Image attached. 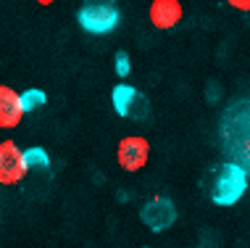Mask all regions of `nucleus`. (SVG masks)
I'll use <instances>...</instances> for the list:
<instances>
[{
  "label": "nucleus",
  "instance_id": "f257e3e1",
  "mask_svg": "<svg viewBox=\"0 0 250 248\" xmlns=\"http://www.w3.org/2000/svg\"><path fill=\"white\" fill-rule=\"evenodd\" d=\"M248 190V172L240 164H221L211 177V201L219 206H232Z\"/></svg>",
  "mask_w": 250,
  "mask_h": 248
},
{
  "label": "nucleus",
  "instance_id": "f03ea898",
  "mask_svg": "<svg viewBox=\"0 0 250 248\" xmlns=\"http://www.w3.org/2000/svg\"><path fill=\"white\" fill-rule=\"evenodd\" d=\"M77 19L82 24V29L92 32V35H103V32H111L119 24V11L111 0H84Z\"/></svg>",
  "mask_w": 250,
  "mask_h": 248
},
{
  "label": "nucleus",
  "instance_id": "7ed1b4c3",
  "mask_svg": "<svg viewBox=\"0 0 250 248\" xmlns=\"http://www.w3.org/2000/svg\"><path fill=\"white\" fill-rule=\"evenodd\" d=\"M111 100H113V109H116L121 116H126V119L143 122V119L150 116V103H147V98L140 90L129 87V85H119L116 90H113Z\"/></svg>",
  "mask_w": 250,
  "mask_h": 248
},
{
  "label": "nucleus",
  "instance_id": "20e7f679",
  "mask_svg": "<svg viewBox=\"0 0 250 248\" xmlns=\"http://www.w3.org/2000/svg\"><path fill=\"white\" fill-rule=\"evenodd\" d=\"M26 161L24 151L13 140L0 143V185H19L26 177Z\"/></svg>",
  "mask_w": 250,
  "mask_h": 248
},
{
  "label": "nucleus",
  "instance_id": "39448f33",
  "mask_svg": "<svg viewBox=\"0 0 250 248\" xmlns=\"http://www.w3.org/2000/svg\"><path fill=\"white\" fill-rule=\"evenodd\" d=\"M147 156H150V143L140 135H129L121 137L119 148H116V161L124 172H140L147 164Z\"/></svg>",
  "mask_w": 250,
  "mask_h": 248
},
{
  "label": "nucleus",
  "instance_id": "423d86ee",
  "mask_svg": "<svg viewBox=\"0 0 250 248\" xmlns=\"http://www.w3.org/2000/svg\"><path fill=\"white\" fill-rule=\"evenodd\" d=\"M140 217H143L145 227H150L153 232H161V230H166V227H171L177 222V206L164 196H155L143 206Z\"/></svg>",
  "mask_w": 250,
  "mask_h": 248
},
{
  "label": "nucleus",
  "instance_id": "0eeeda50",
  "mask_svg": "<svg viewBox=\"0 0 250 248\" xmlns=\"http://www.w3.org/2000/svg\"><path fill=\"white\" fill-rule=\"evenodd\" d=\"M182 16H185V8H182L179 0H153L150 3V24L155 29H174Z\"/></svg>",
  "mask_w": 250,
  "mask_h": 248
},
{
  "label": "nucleus",
  "instance_id": "6e6552de",
  "mask_svg": "<svg viewBox=\"0 0 250 248\" xmlns=\"http://www.w3.org/2000/svg\"><path fill=\"white\" fill-rule=\"evenodd\" d=\"M21 116H24L21 95H19L13 87L0 85V130H13V127H19Z\"/></svg>",
  "mask_w": 250,
  "mask_h": 248
},
{
  "label": "nucleus",
  "instance_id": "1a4fd4ad",
  "mask_svg": "<svg viewBox=\"0 0 250 248\" xmlns=\"http://www.w3.org/2000/svg\"><path fill=\"white\" fill-rule=\"evenodd\" d=\"M24 161H26V169H48V156H45L42 148L24 151Z\"/></svg>",
  "mask_w": 250,
  "mask_h": 248
},
{
  "label": "nucleus",
  "instance_id": "9d476101",
  "mask_svg": "<svg viewBox=\"0 0 250 248\" xmlns=\"http://www.w3.org/2000/svg\"><path fill=\"white\" fill-rule=\"evenodd\" d=\"M40 106H45V92H40V90H24V95H21L24 113L26 111H35V109H40Z\"/></svg>",
  "mask_w": 250,
  "mask_h": 248
},
{
  "label": "nucleus",
  "instance_id": "9b49d317",
  "mask_svg": "<svg viewBox=\"0 0 250 248\" xmlns=\"http://www.w3.org/2000/svg\"><path fill=\"white\" fill-rule=\"evenodd\" d=\"M116 71H119L121 77H126V74H129V56H126L124 50H121L119 56H116Z\"/></svg>",
  "mask_w": 250,
  "mask_h": 248
},
{
  "label": "nucleus",
  "instance_id": "f8f14e48",
  "mask_svg": "<svg viewBox=\"0 0 250 248\" xmlns=\"http://www.w3.org/2000/svg\"><path fill=\"white\" fill-rule=\"evenodd\" d=\"M227 5H232L234 11H250V0H227Z\"/></svg>",
  "mask_w": 250,
  "mask_h": 248
},
{
  "label": "nucleus",
  "instance_id": "ddd939ff",
  "mask_svg": "<svg viewBox=\"0 0 250 248\" xmlns=\"http://www.w3.org/2000/svg\"><path fill=\"white\" fill-rule=\"evenodd\" d=\"M242 156H245V164H248V169H250V135L245 140V153H242Z\"/></svg>",
  "mask_w": 250,
  "mask_h": 248
},
{
  "label": "nucleus",
  "instance_id": "4468645a",
  "mask_svg": "<svg viewBox=\"0 0 250 248\" xmlns=\"http://www.w3.org/2000/svg\"><path fill=\"white\" fill-rule=\"evenodd\" d=\"M35 3H40V5H53L56 0H35Z\"/></svg>",
  "mask_w": 250,
  "mask_h": 248
}]
</instances>
